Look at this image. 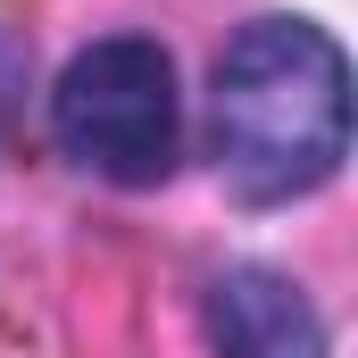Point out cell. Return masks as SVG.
<instances>
[{
  "label": "cell",
  "instance_id": "7a4b0ae2",
  "mask_svg": "<svg viewBox=\"0 0 358 358\" xmlns=\"http://www.w3.org/2000/svg\"><path fill=\"white\" fill-rule=\"evenodd\" d=\"M50 142L117 192H150L183 159V84L159 34H100L50 84Z\"/></svg>",
  "mask_w": 358,
  "mask_h": 358
},
{
  "label": "cell",
  "instance_id": "3957f363",
  "mask_svg": "<svg viewBox=\"0 0 358 358\" xmlns=\"http://www.w3.org/2000/svg\"><path fill=\"white\" fill-rule=\"evenodd\" d=\"M208 342L217 358H325V317L292 275L242 259L208 283Z\"/></svg>",
  "mask_w": 358,
  "mask_h": 358
},
{
  "label": "cell",
  "instance_id": "6da1fadb",
  "mask_svg": "<svg viewBox=\"0 0 358 358\" xmlns=\"http://www.w3.org/2000/svg\"><path fill=\"white\" fill-rule=\"evenodd\" d=\"M208 159L242 208H292L350 159V59L317 17L234 25L208 76Z\"/></svg>",
  "mask_w": 358,
  "mask_h": 358
}]
</instances>
